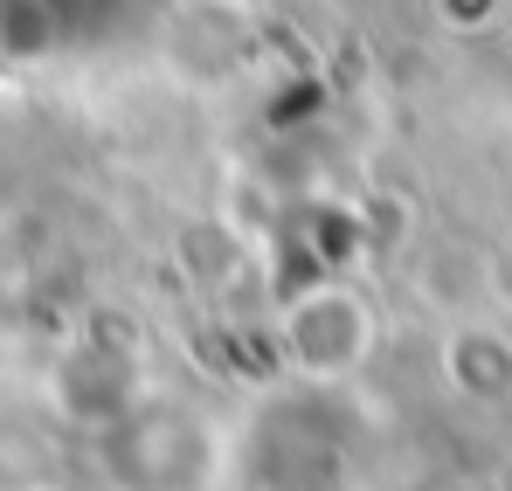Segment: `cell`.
<instances>
[{"mask_svg": "<svg viewBox=\"0 0 512 491\" xmlns=\"http://www.w3.org/2000/svg\"><path fill=\"white\" fill-rule=\"evenodd\" d=\"M21 491H49V485H21Z\"/></svg>", "mask_w": 512, "mask_h": 491, "instance_id": "cell-6", "label": "cell"}, {"mask_svg": "<svg viewBox=\"0 0 512 491\" xmlns=\"http://www.w3.org/2000/svg\"><path fill=\"white\" fill-rule=\"evenodd\" d=\"M416 291H423L436 312H450V326H457V319H485V305H492V291H499V256L464 243V236H450V243H436L423 256Z\"/></svg>", "mask_w": 512, "mask_h": 491, "instance_id": "cell-3", "label": "cell"}, {"mask_svg": "<svg viewBox=\"0 0 512 491\" xmlns=\"http://www.w3.org/2000/svg\"><path fill=\"white\" fill-rule=\"evenodd\" d=\"M499 7H506V0H436L443 28H464V35H471V28H492V21H499Z\"/></svg>", "mask_w": 512, "mask_h": 491, "instance_id": "cell-4", "label": "cell"}, {"mask_svg": "<svg viewBox=\"0 0 512 491\" xmlns=\"http://www.w3.org/2000/svg\"><path fill=\"white\" fill-rule=\"evenodd\" d=\"M443 381L450 395L478 402V409H506L512 402V332L492 319H457L443 332Z\"/></svg>", "mask_w": 512, "mask_h": 491, "instance_id": "cell-2", "label": "cell"}, {"mask_svg": "<svg viewBox=\"0 0 512 491\" xmlns=\"http://www.w3.org/2000/svg\"><path fill=\"white\" fill-rule=\"evenodd\" d=\"M222 7H243V14H250V7H270V0H222Z\"/></svg>", "mask_w": 512, "mask_h": 491, "instance_id": "cell-5", "label": "cell"}, {"mask_svg": "<svg viewBox=\"0 0 512 491\" xmlns=\"http://www.w3.org/2000/svg\"><path fill=\"white\" fill-rule=\"evenodd\" d=\"M277 353L298 381L312 388H333V381H353L374 353V305L340 284V277H319L305 291L284 298L277 312Z\"/></svg>", "mask_w": 512, "mask_h": 491, "instance_id": "cell-1", "label": "cell"}]
</instances>
